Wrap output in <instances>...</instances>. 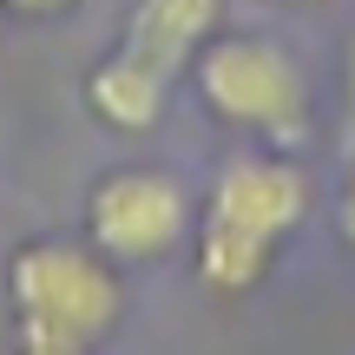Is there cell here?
<instances>
[{"label": "cell", "mask_w": 355, "mask_h": 355, "mask_svg": "<svg viewBox=\"0 0 355 355\" xmlns=\"http://www.w3.org/2000/svg\"><path fill=\"white\" fill-rule=\"evenodd\" d=\"M343 237L355 243V165H349V191H343Z\"/></svg>", "instance_id": "ba28073f"}, {"label": "cell", "mask_w": 355, "mask_h": 355, "mask_svg": "<svg viewBox=\"0 0 355 355\" xmlns=\"http://www.w3.org/2000/svg\"><path fill=\"white\" fill-rule=\"evenodd\" d=\"M191 79L204 105L237 132H257L270 145H296L309 132V79L263 33H211L191 60Z\"/></svg>", "instance_id": "3957f363"}, {"label": "cell", "mask_w": 355, "mask_h": 355, "mask_svg": "<svg viewBox=\"0 0 355 355\" xmlns=\"http://www.w3.org/2000/svg\"><path fill=\"white\" fill-rule=\"evenodd\" d=\"M211 33H217V0H132L119 53L178 79V73H191V60L204 53Z\"/></svg>", "instance_id": "5b68a950"}, {"label": "cell", "mask_w": 355, "mask_h": 355, "mask_svg": "<svg viewBox=\"0 0 355 355\" xmlns=\"http://www.w3.org/2000/svg\"><path fill=\"white\" fill-rule=\"evenodd\" d=\"M0 20H7V7H0Z\"/></svg>", "instance_id": "8fae6325"}, {"label": "cell", "mask_w": 355, "mask_h": 355, "mask_svg": "<svg viewBox=\"0 0 355 355\" xmlns=\"http://www.w3.org/2000/svg\"><path fill=\"white\" fill-rule=\"evenodd\" d=\"M191 230V198L171 171L125 165L105 171L86 198V237L105 263H158L184 243Z\"/></svg>", "instance_id": "277c9868"}, {"label": "cell", "mask_w": 355, "mask_h": 355, "mask_svg": "<svg viewBox=\"0 0 355 355\" xmlns=\"http://www.w3.org/2000/svg\"><path fill=\"white\" fill-rule=\"evenodd\" d=\"M7 13H26V20H46V13H66L73 0H0Z\"/></svg>", "instance_id": "52a82bcc"}, {"label": "cell", "mask_w": 355, "mask_h": 355, "mask_svg": "<svg viewBox=\"0 0 355 355\" xmlns=\"http://www.w3.org/2000/svg\"><path fill=\"white\" fill-rule=\"evenodd\" d=\"M165 92H171V79L152 73V66H139L132 53H105L86 73V105L119 132H152L158 119H165Z\"/></svg>", "instance_id": "8992f818"}, {"label": "cell", "mask_w": 355, "mask_h": 355, "mask_svg": "<svg viewBox=\"0 0 355 355\" xmlns=\"http://www.w3.org/2000/svg\"><path fill=\"white\" fill-rule=\"evenodd\" d=\"M20 355H92V349H66V343H20Z\"/></svg>", "instance_id": "9c48e42d"}, {"label": "cell", "mask_w": 355, "mask_h": 355, "mask_svg": "<svg viewBox=\"0 0 355 355\" xmlns=\"http://www.w3.org/2000/svg\"><path fill=\"white\" fill-rule=\"evenodd\" d=\"M7 296L20 343H66V349H99L125 309L112 263L86 243H60V237L20 243L7 257Z\"/></svg>", "instance_id": "7a4b0ae2"}, {"label": "cell", "mask_w": 355, "mask_h": 355, "mask_svg": "<svg viewBox=\"0 0 355 355\" xmlns=\"http://www.w3.org/2000/svg\"><path fill=\"white\" fill-rule=\"evenodd\" d=\"M283 7H322V0H283Z\"/></svg>", "instance_id": "30bf717a"}, {"label": "cell", "mask_w": 355, "mask_h": 355, "mask_svg": "<svg viewBox=\"0 0 355 355\" xmlns=\"http://www.w3.org/2000/svg\"><path fill=\"white\" fill-rule=\"evenodd\" d=\"M309 217V178L283 152H243L217 171L198 224V277L217 296H250Z\"/></svg>", "instance_id": "6da1fadb"}]
</instances>
